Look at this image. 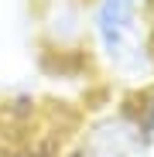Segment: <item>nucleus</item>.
Masks as SVG:
<instances>
[{"label":"nucleus","mask_w":154,"mask_h":157,"mask_svg":"<svg viewBox=\"0 0 154 157\" xmlns=\"http://www.w3.org/2000/svg\"><path fill=\"white\" fill-rule=\"evenodd\" d=\"M89 58L120 92H137L154 78L147 38V0H89Z\"/></svg>","instance_id":"1"},{"label":"nucleus","mask_w":154,"mask_h":157,"mask_svg":"<svg viewBox=\"0 0 154 157\" xmlns=\"http://www.w3.org/2000/svg\"><path fill=\"white\" fill-rule=\"evenodd\" d=\"M45 65H93L89 58V0H41L34 14Z\"/></svg>","instance_id":"2"},{"label":"nucleus","mask_w":154,"mask_h":157,"mask_svg":"<svg viewBox=\"0 0 154 157\" xmlns=\"http://www.w3.org/2000/svg\"><path fill=\"white\" fill-rule=\"evenodd\" d=\"M154 147L144 140L130 92H120L116 106L82 123L75 154L79 157H147Z\"/></svg>","instance_id":"3"},{"label":"nucleus","mask_w":154,"mask_h":157,"mask_svg":"<svg viewBox=\"0 0 154 157\" xmlns=\"http://www.w3.org/2000/svg\"><path fill=\"white\" fill-rule=\"evenodd\" d=\"M130 102H134V113H137V123H140L144 140L154 147V78H151L147 86H140L137 92H130Z\"/></svg>","instance_id":"4"},{"label":"nucleus","mask_w":154,"mask_h":157,"mask_svg":"<svg viewBox=\"0 0 154 157\" xmlns=\"http://www.w3.org/2000/svg\"><path fill=\"white\" fill-rule=\"evenodd\" d=\"M147 38H151V48H154V0H147Z\"/></svg>","instance_id":"5"},{"label":"nucleus","mask_w":154,"mask_h":157,"mask_svg":"<svg viewBox=\"0 0 154 157\" xmlns=\"http://www.w3.org/2000/svg\"><path fill=\"white\" fill-rule=\"evenodd\" d=\"M62 157H79V154H75V150H65V154H62Z\"/></svg>","instance_id":"6"}]
</instances>
